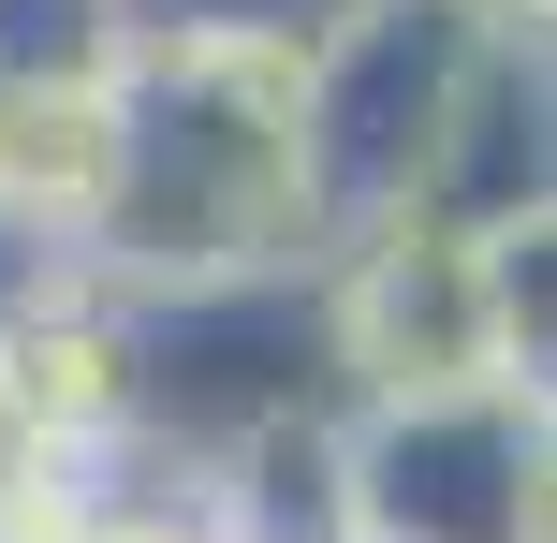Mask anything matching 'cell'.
I'll use <instances>...</instances> for the list:
<instances>
[{
  "mask_svg": "<svg viewBox=\"0 0 557 543\" xmlns=\"http://www.w3.org/2000/svg\"><path fill=\"white\" fill-rule=\"evenodd\" d=\"M74 264L103 294H176V280H235V264H308L294 74H278V59L117 45V74H103V206H88Z\"/></svg>",
  "mask_w": 557,
  "mask_h": 543,
  "instance_id": "6da1fadb",
  "label": "cell"
},
{
  "mask_svg": "<svg viewBox=\"0 0 557 543\" xmlns=\"http://www.w3.org/2000/svg\"><path fill=\"white\" fill-rule=\"evenodd\" d=\"M117 368H133V456L191 470V485L264 427L352 411L323 250L308 264H235V280H176V294H117Z\"/></svg>",
  "mask_w": 557,
  "mask_h": 543,
  "instance_id": "7a4b0ae2",
  "label": "cell"
},
{
  "mask_svg": "<svg viewBox=\"0 0 557 543\" xmlns=\"http://www.w3.org/2000/svg\"><path fill=\"white\" fill-rule=\"evenodd\" d=\"M470 45H484L470 0H352V15L294 59V192H308V250H352V235H382L396 206H411L425 133H441Z\"/></svg>",
  "mask_w": 557,
  "mask_h": 543,
  "instance_id": "3957f363",
  "label": "cell"
},
{
  "mask_svg": "<svg viewBox=\"0 0 557 543\" xmlns=\"http://www.w3.org/2000/svg\"><path fill=\"white\" fill-rule=\"evenodd\" d=\"M543 470H557V397H513V382L337 411L352 543H543Z\"/></svg>",
  "mask_w": 557,
  "mask_h": 543,
  "instance_id": "277c9868",
  "label": "cell"
},
{
  "mask_svg": "<svg viewBox=\"0 0 557 543\" xmlns=\"http://www.w3.org/2000/svg\"><path fill=\"white\" fill-rule=\"evenodd\" d=\"M323 309H337L352 411L513 382L499 368V309H484V250H455V235H425V221H382V235H352V250H323ZM513 397H529V382H513Z\"/></svg>",
  "mask_w": 557,
  "mask_h": 543,
  "instance_id": "5b68a950",
  "label": "cell"
},
{
  "mask_svg": "<svg viewBox=\"0 0 557 543\" xmlns=\"http://www.w3.org/2000/svg\"><path fill=\"white\" fill-rule=\"evenodd\" d=\"M396 221L455 235V250H484V235L513 221H557V74H543V29H484L470 74H455L441 133H425V176Z\"/></svg>",
  "mask_w": 557,
  "mask_h": 543,
  "instance_id": "8992f818",
  "label": "cell"
},
{
  "mask_svg": "<svg viewBox=\"0 0 557 543\" xmlns=\"http://www.w3.org/2000/svg\"><path fill=\"white\" fill-rule=\"evenodd\" d=\"M352 0H117V45H162V59H278L294 74Z\"/></svg>",
  "mask_w": 557,
  "mask_h": 543,
  "instance_id": "52a82bcc",
  "label": "cell"
},
{
  "mask_svg": "<svg viewBox=\"0 0 557 543\" xmlns=\"http://www.w3.org/2000/svg\"><path fill=\"white\" fill-rule=\"evenodd\" d=\"M59 543H235V529H221V499H206L191 470L103 456V470L74 485V515H59Z\"/></svg>",
  "mask_w": 557,
  "mask_h": 543,
  "instance_id": "ba28073f",
  "label": "cell"
},
{
  "mask_svg": "<svg viewBox=\"0 0 557 543\" xmlns=\"http://www.w3.org/2000/svg\"><path fill=\"white\" fill-rule=\"evenodd\" d=\"M484 309H499V368L529 397H557V221L484 235Z\"/></svg>",
  "mask_w": 557,
  "mask_h": 543,
  "instance_id": "9c48e42d",
  "label": "cell"
},
{
  "mask_svg": "<svg viewBox=\"0 0 557 543\" xmlns=\"http://www.w3.org/2000/svg\"><path fill=\"white\" fill-rule=\"evenodd\" d=\"M117 0H0V88H103Z\"/></svg>",
  "mask_w": 557,
  "mask_h": 543,
  "instance_id": "30bf717a",
  "label": "cell"
},
{
  "mask_svg": "<svg viewBox=\"0 0 557 543\" xmlns=\"http://www.w3.org/2000/svg\"><path fill=\"white\" fill-rule=\"evenodd\" d=\"M74 485H88V470H59L45 441H29L15 411H0V543H59V515H74Z\"/></svg>",
  "mask_w": 557,
  "mask_h": 543,
  "instance_id": "8fae6325",
  "label": "cell"
},
{
  "mask_svg": "<svg viewBox=\"0 0 557 543\" xmlns=\"http://www.w3.org/2000/svg\"><path fill=\"white\" fill-rule=\"evenodd\" d=\"M337 543H352V529H337Z\"/></svg>",
  "mask_w": 557,
  "mask_h": 543,
  "instance_id": "7c38bea8",
  "label": "cell"
}]
</instances>
